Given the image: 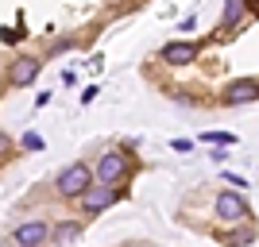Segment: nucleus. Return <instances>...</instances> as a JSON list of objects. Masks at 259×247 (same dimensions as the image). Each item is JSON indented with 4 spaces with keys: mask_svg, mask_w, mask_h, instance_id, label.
<instances>
[{
    "mask_svg": "<svg viewBox=\"0 0 259 247\" xmlns=\"http://www.w3.org/2000/svg\"><path fill=\"white\" fill-rule=\"evenodd\" d=\"M89 185H93V170H89L85 162H74V166H66V170L58 174L54 189H58L62 197H85Z\"/></svg>",
    "mask_w": 259,
    "mask_h": 247,
    "instance_id": "obj_1",
    "label": "nucleus"
},
{
    "mask_svg": "<svg viewBox=\"0 0 259 247\" xmlns=\"http://www.w3.org/2000/svg\"><path fill=\"white\" fill-rule=\"evenodd\" d=\"M51 236H54V232H51L47 220H27V224L16 228V243H20V247H39V243H47Z\"/></svg>",
    "mask_w": 259,
    "mask_h": 247,
    "instance_id": "obj_6",
    "label": "nucleus"
},
{
    "mask_svg": "<svg viewBox=\"0 0 259 247\" xmlns=\"http://www.w3.org/2000/svg\"><path fill=\"white\" fill-rule=\"evenodd\" d=\"M255 97H259V81H251V77H240L225 89V105H248Z\"/></svg>",
    "mask_w": 259,
    "mask_h": 247,
    "instance_id": "obj_7",
    "label": "nucleus"
},
{
    "mask_svg": "<svg viewBox=\"0 0 259 247\" xmlns=\"http://www.w3.org/2000/svg\"><path fill=\"white\" fill-rule=\"evenodd\" d=\"M225 182H228V185H236V189H240V185H248L244 178H240V174H225Z\"/></svg>",
    "mask_w": 259,
    "mask_h": 247,
    "instance_id": "obj_15",
    "label": "nucleus"
},
{
    "mask_svg": "<svg viewBox=\"0 0 259 247\" xmlns=\"http://www.w3.org/2000/svg\"><path fill=\"white\" fill-rule=\"evenodd\" d=\"M39 70H43V62L39 58H31V54H23V58H16V62L8 66V85H31L35 77H39Z\"/></svg>",
    "mask_w": 259,
    "mask_h": 247,
    "instance_id": "obj_3",
    "label": "nucleus"
},
{
    "mask_svg": "<svg viewBox=\"0 0 259 247\" xmlns=\"http://www.w3.org/2000/svg\"><path fill=\"white\" fill-rule=\"evenodd\" d=\"M244 12H248V0H225V16H221V27H217V31L232 35V27L244 20Z\"/></svg>",
    "mask_w": 259,
    "mask_h": 247,
    "instance_id": "obj_9",
    "label": "nucleus"
},
{
    "mask_svg": "<svg viewBox=\"0 0 259 247\" xmlns=\"http://www.w3.org/2000/svg\"><path fill=\"white\" fill-rule=\"evenodd\" d=\"M217 216H221L225 224H244V220H248V205L236 193H217Z\"/></svg>",
    "mask_w": 259,
    "mask_h": 247,
    "instance_id": "obj_4",
    "label": "nucleus"
},
{
    "mask_svg": "<svg viewBox=\"0 0 259 247\" xmlns=\"http://www.w3.org/2000/svg\"><path fill=\"white\" fill-rule=\"evenodd\" d=\"M128 170H132V162H128V155L124 151H105L97 159V182H105V185H116V182H124L128 178Z\"/></svg>",
    "mask_w": 259,
    "mask_h": 247,
    "instance_id": "obj_2",
    "label": "nucleus"
},
{
    "mask_svg": "<svg viewBox=\"0 0 259 247\" xmlns=\"http://www.w3.org/2000/svg\"><path fill=\"white\" fill-rule=\"evenodd\" d=\"M20 35H23V31H16V27H4V43H16Z\"/></svg>",
    "mask_w": 259,
    "mask_h": 247,
    "instance_id": "obj_14",
    "label": "nucleus"
},
{
    "mask_svg": "<svg viewBox=\"0 0 259 247\" xmlns=\"http://www.w3.org/2000/svg\"><path fill=\"white\" fill-rule=\"evenodd\" d=\"M23 147L27 151H43V139H39L35 131H27V135H23Z\"/></svg>",
    "mask_w": 259,
    "mask_h": 247,
    "instance_id": "obj_12",
    "label": "nucleus"
},
{
    "mask_svg": "<svg viewBox=\"0 0 259 247\" xmlns=\"http://www.w3.org/2000/svg\"><path fill=\"white\" fill-rule=\"evenodd\" d=\"M162 62L190 66V62H197V46L194 43H166V46H162Z\"/></svg>",
    "mask_w": 259,
    "mask_h": 247,
    "instance_id": "obj_8",
    "label": "nucleus"
},
{
    "mask_svg": "<svg viewBox=\"0 0 259 247\" xmlns=\"http://www.w3.org/2000/svg\"><path fill=\"white\" fill-rule=\"evenodd\" d=\"M201 139H205V143H217V147H232V143H236V135H232V131H205Z\"/></svg>",
    "mask_w": 259,
    "mask_h": 247,
    "instance_id": "obj_11",
    "label": "nucleus"
},
{
    "mask_svg": "<svg viewBox=\"0 0 259 247\" xmlns=\"http://www.w3.org/2000/svg\"><path fill=\"white\" fill-rule=\"evenodd\" d=\"M228 243H251V228H240L236 236H228Z\"/></svg>",
    "mask_w": 259,
    "mask_h": 247,
    "instance_id": "obj_13",
    "label": "nucleus"
},
{
    "mask_svg": "<svg viewBox=\"0 0 259 247\" xmlns=\"http://www.w3.org/2000/svg\"><path fill=\"white\" fill-rule=\"evenodd\" d=\"M81 236V228L74 224V220H66L62 228H54V239H58V243H70V239H77Z\"/></svg>",
    "mask_w": 259,
    "mask_h": 247,
    "instance_id": "obj_10",
    "label": "nucleus"
},
{
    "mask_svg": "<svg viewBox=\"0 0 259 247\" xmlns=\"http://www.w3.org/2000/svg\"><path fill=\"white\" fill-rule=\"evenodd\" d=\"M112 201H116V189L105 185V182H93L85 189V197H81V209H85V213H105Z\"/></svg>",
    "mask_w": 259,
    "mask_h": 247,
    "instance_id": "obj_5",
    "label": "nucleus"
}]
</instances>
